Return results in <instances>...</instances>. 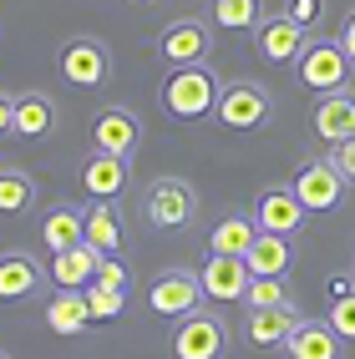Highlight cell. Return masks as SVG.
Masks as SVG:
<instances>
[{"label":"cell","mask_w":355,"mask_h":359,"mask_svg":"<svg viewBox=\"0 0 355 359\" xmlns=\"http://www.w3.org/2000/svg\"><path fill=\"white\" fill-rule=\"evenodd\" d=\"M219 81H213L208 66H168L162 76V111L178 116V122H203L219 107Z\"/></svg>","instance_id":"cell-1"},{"label":"cell","mask_w":355,"mask_h":359,"mask_svg":"<svg viewBox=\"0 0 355 359\" xmlns=\"http://www.w3.org/2000/svg\"><path fill=\"white\" fill-rule=\"evenodd\" d=\"M350 56H345V46L340 41H325V36H310V46L299 51L295 61V76L304 91H315V97H325V91H340L350 86Z\"/></svg>","instance_id":"cell-2"},{"label":"cell","mask_w":355,"mask_h":359,"mask_svg":"<svg viewBox=\"0 0 355 359\" xmlns=\"http://www.w3.org/2000/svg\"><path fill=\"white\" fill-rule=\"evenodd\" d=\"M290 187H295V198L304 203V212H335V208L345 203L350 177H345L330 157H304V162L295 167Z\"/></svg>","instance_id":"cell-3"},{"label":"cell","mask_w":355,"mask_h":359,"mask_svg":"<svg viewBox=\"0 0 355 359\" xmlns=\"http://www.w3.org/2000/svg\"><path fill=\"white\" fill-rule=\"evenodd\" d=\"M269 111H274L269 91L259 81H244V76L228 81L219 91V107H213V116H219L224 132H259V127H269Z\"/></svg>","instance_id":"cell-4"},{"label":"cell","mask_w":355,"mask_h":359,"mask_svg":"<svg viewBox=\"0 0 355 359\" xmlns=\"http://www.w3.org/2000/svg\"><path fill=\"white\" fill-rule=\"evenodd\" d=\"M142 212H148V223L157 233H178V228L193 223L198 193H193V182H183V177H157L148 193H142Z\"/></svg>","instance_id":"cell-5"},{"label":"cell","mask_w":355,"mask_h":359,"mask_svg":"<svg viewBox=\"0 0 355 359\" xmlns=\"http://www.w3.org/2000/svg\"><path fill=\"white\" fill-rule=\"evenodd\" d=\"M56 66H61V76H66L71 86H82V91H97V86H107V76H112V56H107V46H102V41H91V36L66 41V46H61V56H56Z\"/></svg>","instance_id":"cell-6"},{"label":"cell","mask_w":355,"mask_h":359,"mask_svg":"<svg viewBox=\"0 0 355 359\" xmlns=\"http://www.w3.org/2000/svg\"><path fill=\"white\" fill-rule=\"evenodd\" d=\"M148 299H153V314L188 319V314H198V309H203V283H198V273H188V269H162L153 278Z\"/></svg>","instance_id":"cell-7"},{"label":"cell","mask_w":355,"mask_h":359,"mask_svg":"<svg viewBox=\"0 0 355 359\" xmlns=\"http://www.w3.org/2000/svg\"><path fill=\"white\" fill-rule=\"evenodd\" d=\"M224 344H228V329H224L219 314H208V309L178 319V329H173V354L178 359H219Z\"/></svg>","instance_id":"cell-8"},{"label":"cell","mask_w":355,"mask_h":359,"mask_svg":"<svg viewBox=\"0 0 355 359\" xmlns=\"http://www.w3.org/2000/svg\"><path fill=\"white\" fill-rule=\"evenodd\" d=\"M157 56L168 66H203L213 56V31L203 26V20H173L168 31L157 36Z\"/></svg>","instance_id":"cell-9"},{"label":"cell","mask_w":355,"mask_h":359,"mask_svg":"<svg viewBox=\"0 0 355 359\" xmlns=\"http://www.w3.org/2000/svg\"><path fill=\"white\" fill-rule=\"evenodd\" d=\"M249 263L244 258H228V253H208L198 263V283H203V299L213 304H244V289H249Z\"/></svg>","instance_id":"cell-10"},{"label":"cell","mask_w":355,"mask_h":359,"mask_svg":"<svg viewBox=\"0 0 355 359\" xmlns=\"http://www.w3.org/2000/svg\"><path fill=\"white\" fill-rule=\"evenodd\" d=\"M254 46H259V56H264V61H274V66H295L299 51L310 46V31L279 11V15H264V20H259Z\"/></svg>","instance_id":"cell-11"},{"label":"cell","mask_w":355,"mask_h":359,"mask_svg":"<svg viewBox=\"0 0 355 359\" xmlns=\"http://www.w3.org/2000/svg\"><path fill=\"white\" fill-rule=\"evenodd\" d=\"M304 203L295 198V187L284 182V187H264V193L254 198V223L264 228V233H284V238H295L304 228Z\"/></svg>","instance_id":"cell-12"},{"label":"cell","mask_w":355,"mask_h":359,"mask_svg":"<svg viewBox=\"0 0 355 359\" xmlns=\"http://www.w3.org/2000/svg\"><path fill=\"white\" fill-rule=\"evenodd\" d=\"M295 329H299V309L295 304H284V309H249V314H244L249 349H284Z\"/></svg>","instance_id":"cell-13"},{"label":"cell","mask_w":355,"mask_h":359,"mask_svg":"<svg viewBox=\"0 0 355 359\" xmlns=\"http://www.w3.org/2000/svg\"><path fill=\"white\" fill-rule=\"evenodd\" d=\"M142 142V127L127 107H107L91 116V147L97 152H112V157H132V147Z\"/></svg>","instance_id":"cell-14"},{"label":"cell","mask_w":355,"mask_h":359,"mask_svg":"<svg viewBox=\"0 0 355 359\" xmlns=\"http://www.w3.org/2000/svg\"><path fill=\"white\" fill-rule=\"evenodd\" d=\"M310 127L320 142H350L355 137V91L340 86V91H325V97L315 102V116H310Z\"/></svg>","instance_id":"cell-15"},{"label":"cell","mask_w":355,"mask_h":359,"mask_svg":"<svg viewBox=\"0 0 355 359\" xmlns=\"http://www.w3.org/2000/svg\"><path fill=\"white\" fill-rule=\"evenodd\" d=\"M244 263H249L254 278H290V269H295V243H290L284 233H264V228H259V238L249 243Z\"/></svg>","instance_id":"cell-16"},{"label":"cell","mask_w":355,"mask_h":359,"mask_svg":"<svg viewBox=\"0 0 355 359\" xmlns=\"http://www.w3.org/2000/svg\"><path fill=\"white\" fill-rule=\"evenodd\" d=\"M41 289V263L31 253H0V304H20V299H31Z\"/></svg>","instance_id":"cell-17"},{"label":"cell","mask_w":355,"mask_h":359,"mask_svg":"<svg viewBox=\"0 0 355 359\" xmlns=\"http://www.w3.org/2000/svg\"><path fill=\"white\" fill-rule=\"evenodd\" d=\"M340 334L330 329V319H299V329L290 334L284 354L290 359H340Z\"/></svg>","instance_id":"cell-18"},{"label":"cell","mask_w":355,"mask_h":359,"mask_svg":"<svg viewBox=\"0 0 355 359\" xmlns=\"http://www.w3.org/2000/svg\"><path fill=\"white\" fill-rule=\"evenodd\" d=\"M82 187L91 198H107L117 203V193L127 187V157H112V152H91L82 162Z\"/></svg>","instance_id":"cell-19"},{"label":"cell","mask_w":355,"mask_h":359,"mask_svg":"<svg viewBox=\"0 0 355 359\" xmlns=\"http://www.w3.org/2000/svg\"><path fill=\"white\" fill-rule=\"evenodd\" d=\"M97 263H102V253L91 248V243H77V248L51 253V278H56V289H86V283L97 278Z\"/></svg>","instance_id":"cell-20"},{"label":"cell","mask_w":355,"mask_h":359,"mask_svg":"<svg viewBox=\"0 0 355 359\" xmlns=\"http://www.w3.org/2000/svg\"><path fill=\"white\" fill-rule=\"evenodd\" d=\"M41 243L51 248V253L86 243V212L71 208V203H56L51 212H46V223H41Z\"/></svg>","instance_id":"cell-21"},{"label":"cell","mask_w":355,"mask_h":359,"mask_svg":"<svg viewBox=\"0 0 355 359\" xmlns=\"http://www.w3.org/2000/svg\"><path fill=\"white\" fill-rule=\"evenodd\" d=\"M82 212H86V243L97 253H122V212H117V203L91 198V208Z\"/></svg>","instance_id":"cell-22"},{"label":"cell","mask_w":355,"mask_h":359,"mask_svg":"<svg viewBox=\"0 0 355 359\" xmlns=\"http://www.w3.org/2000/svg\"><path fill=\"white\" fill-rule=\"evenodd\" d=\"M56 132V102L46 91H20L15 97V137H51Z\"/></svg>","instance_id":"cell-23"},{"label":"cell","mask_w":355,"mask_h":359,"mask_svg":"<svg viewBox=\"0 0 355 359\" xmlns=\"http://www.w3.org/2000/svg\"><path fill=\"white\" fill-rule=\"evenodd\" d=\"M91 324V309H86V294L82 289H56V299L46 304V329L51 334H82Z\"/></svg>","instance_id":"cell-24"},{"label":"cell","mask_w":355,"mask_h":359,"mask_svg":"<svg viewBox=\"0 0 355 359\" xmlns=\"http://www.w3.org/2000/svg\"><path fill=\"white\" fill-rule=\"evenodd\" d=\"M254 238H259V223H254V212H228L224 223H213V233H208V253L244 258Z\"/></svg>","instance_id":"cell-25"},{"label":"cell","mask_w":355,"mask_h":359,"mask_svg":"<svg viewBox=\"0 0 355 359\" xmlns=\"http://www.w3.org/2000/svg\"><path fill=\"white\" fill-rule=\"evenodd\" d=\"M36 208V177L20 167H0V218H20Z\"/></svg>","instance_id":"cell-26"},{"label":"cell","mask_w":355,"mask_h":359,"mask_svg":"<svg viewBox=\"0 0 355 359\" xmlns=\"http://www.w3.org/2000/svg\"><path fill=\"white\" fill-rule=\"evenodd\" d=\"M213 20H219L224 31H259V20H264V6L259 0H213Z\"/></svg>","instance_id":"cell-27"},{"label":"cell","mask_w":355,"mask_h":359,"mask_svg":"<svg viewBox=\"0 0 355 359\" xmlns=\"http://www.w3.org/2000/svg\"><path fill=\"white\" fill-rule=\"evenodd\" d=\"M244 304H249V309H284V304H295L290 278H249Z\"/></svg>","instance_id":"cell-28"},{"label":"cell","mask_w":355,"mask_h":359,"mask_svg":"<svg viewBox=\"0 0 355 359\" xmlns=\"http://www.w3.org/2000/svg\"><path fill=\"white\" fill-rule=\"evenodd\" d=\"M82 294H86V309H91V324H97V319H117L127 309V294L122 289H107V283H97V278H91Z\"/></svg>","instance_id":"cell-29"},{"label":"cell","mask_w":355,"mask_h":359,"mask_svg":"<svg viewBox=\"0 0 355 359\" xmlns=\"http://www.w3.org/2000/svg\"><path fill=\"white\" fill-rule=\"evenodd\" d=\"M330 329L340 334L345 344H355V294H340V299H330Z\"/></svg>","instance_id":"cell-30"},{"label":"cell","mask_w":355,"mask_h":359,"mask_svg":"<svg viewBox=\"0 0 355 359\" xmlns=\"http://www.w3.org/2000/svg\"><path fill=\"white\" fill-rule=\"evenodd\" d=\"M97 283H107V289H122V294H127L132 273H127V263L117 258V253H102V263H97Z\"/></svg>","instance_id":"cell-31"},{"label":"cell","mask_w":355,"mask_h":359,"mask_svg":"<svg viewBox=\"0 0 355 359\" xmlns=\"http://www.w3.org/2000/svg\"><path fill=\"white\" fill-rule=\"evenodd\" d=\"M284 15L299 20L304 31H315L320 20H325V0H284Z\"/></svg>","instance_id":"cell-32"},{"label":"cell","mask_w":355,"mask_h":359,"mask_svg":"<svg viewBox=\"0 0 355 359\" xmlns=\"http://www.w3.org/2000/svg\"><path fill=\"white\" fill-rule=\"evenodd\" d=\"M330 162H335L340 172H345V177L355 182V137H350V142H335V152H330Z\"/></svg>","instance_id":"cell-33"},{"label":"cell","mask_w":355,"mask_h":359,"mask_svg":"<svg viewBox=\"0 0 355 359\" xmlns=\"http://www.w3.org/2000/svg\"><path fill=\"white\" fill-rule=\"evenodd\" d=\"M11 132H15V97L0 91V137H11Z\"/></svg>","instance_id":"cell-34"},{"label":"cell","mask_w":355,"mask_h":359,"mask_svg":"<svg viewBox=\"0 0 355 359\" xmlns=\"http://www.w3.org/2000/svg\"><path fill=\"white\" fill-rule=\"evenodd\" d=\"M340 46H345V56L355 61V11L345 15V26H340Z\"/></svg>","instance_id":"cell-35"},{"label":"cell","mask_w":355,"mask_h":359,"mask_svg":"<svg viewBox=\"0 0 355 359\" xmlns=\"http://www.w3.org/2000/svg\"><path fill=\"white\" fill-rule=\"evenodd\" d=\"M203 6H213V0H203Z\"/></svg>","instance_id":"cell-36"},{"label":"cell","mask_w":355,"mask_h":359,"mask_svg":"<svg viewBox=\"0 0 355 359\" xmlns=\"http://www.w3.org/2000/svg\"><path fill=\"white\" fill-rule=\"evenodd\" d=\"M0 359H11V354H0Z\"/></svg>","instance_id":"cell-37"}]
</instances>
